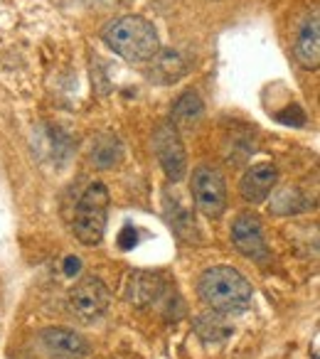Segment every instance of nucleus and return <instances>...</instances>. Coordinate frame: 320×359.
Returning <instances> with one entry per match:
<instances>
[{
  "label": "nucleus",
  "mask_w": 320,
  "mask_h": 359,
  "mask_svg": "<svg viewBox=\"0 0 320 359\" xmlns=\"http://www.w3.org/2000/svg\"><path fill=\"white\" fill-rule=\"evenodd\" d=\"M138 244V229L133 224H126L124 229L119 231V249L121 251H131Z\"/></svg>",
  "instance_id": "f3484780"
},
{
  "label": "nucleus",
  "mask_w": 320,
  "mask_h": 359,
  "mask_svg": "<svg viewBox=\"0 0 320 359\" xmlns=\"http://www.w3.org/2000/svg\"><path fill=\"white\" fill-rule=\"evenodd\" d=\"M166 290V280L160 273L153 271H133L126 276L124 283V298L128 300L133 308H148Z\"/></svg>",
  "instance_id": "1a4fd4ad"
},
{
  "label": "nucleus",
  "mask_w": 320,
  "mask_h": 359,
  "mask_svg": "<svg viewBox=\"0 0 320 359\" xmlns=\"http://www.w3.org/2000/svg\"><path fill=\"white\" fill-rule=\"evenodd\" d=\"M276 182H279V168L271 163H256L241 175L239 192L249 205H261L269 200Z\"/></svg>",
  "instance_id": "9d476101"
},
{
  "label": "nucleus",
  "mask_w": 320,
  "mask_h": 359,
  "mask_svg": "<svg viewBox=\"0 0 320 359\" xmlns=\"http://www.w3.org/2000/svg\"><path fill=\"white\" fill-rule=\"evenodd\" d=\"M89 160L96 170H116L124 160V143L116 133H101L91 143Z\"/></svg>",
  "instance_id": "4468645a"
},
{
  "label": "nucleus",
  "mask_w": 320,
  "mask_h": 359,
  "mask_svg": "<svg viewBox=\"0 0 320 359\" xmlns=\"http://www.w3.org/2000/svg\"><path fill=\"white\" fill-rule=\"evenodd\" d=\"M313 207V202L298 190V187H284L274 195L269 210L279 217H291V215H300V212H308Z\"/></svg>",
  "instance_id": "dca6fc26"
},
{
  "label": "nucleus",
  "mask_w": 320,
  "mask_h": 359,
  "mask_svg": "<svg viewBox=\"0 0 320 359\" xmlns=\"http://www.w3.org/2000/svg\"><path fill=\"white\" fill-rule=\"evenodd\" d=\"M192 200H195L197 210L207 217V219H220L227 210V185L225 177L217 168L212 165H200L192 170L190 180Z\"/></svg>",
  "instance_id": "20e7f679"
},
{
  "label": "nucleus",
  "mask_w": 320,
  "mask_h": 359,
  "mask_svg": "<svg viewBox=\"0 0 320 359\" xmlns=\"http://www.w3.org/2000/svg\"><path fill=\"white\" fill-rule=\"evenodd\" d=\"M40 342L52 359H84L89 354V342L69 327H45Z\"/></svg>",
  "instance_id": "6e6552de"
},
{
  "label": "nucleus",
  "mask_w": 320,
  "mask_h": 359,
  "mask_svg": "<svg viewBox=\"0 0 320 359\" xmlns=\"http://www.w3.org/2000/svg\"><path fill=\"white\" fill-rule=\"evenodd\" d=\"M101 40L106 42V47L114 55L124 57L126 62H133V65L150 62L160 50L158 30L143 15L114 18L101 30Z\"/></svg>",
  "instance_id": "f03ea898"
},
{
  "label": "nucleus",
  "mask_w": 320,
  "mask_h": 359,
  "mask_svg": "<svg viewBox=\"0 0 320 359\" xmlns=\"http://www.w3.org/2000/svg\"><path fill=\"white\" fill-rule=\"evenodd\" d=\"M187 69H190V65H187V60L182 57V52L178 50H158V55L150 60V67H148V79L153 81V84H175L178 79H182V76L187 74Z\"/></svg>",
  "instance_id": "f8f14e48"
},
{
  "label": "nucleus",
  "mask_w": 320,
  "mask_h": 359,
  "mask_svg": "<svg viewBox=\"0 0 320 359\" xmlns=\"http://www.w3.org/2000/svg\"><path fill=\"white\" fill-rule=\"evenodd\" d=\"M295 60L303 69H318L320 65V25H318V11L308 13L295 32L293 42Z\"/></svg>",
  "instance_id": "9b49d317"
},
{
  "label": "nucleus",
  "mask_w": 320,
  "mask_h": 359,
  "mask_svg": "<svg viewBox=\"0 0 320 359\" xmlns=\"http://www.w3.org/2000/svg\"><path fill=\"white\" fill-rule=\"evenodd\" d=\"M89 3L96 8H124L128 6L131 0H89Z\"/></svg>",
  "instance_id": "6ab92c4d"
},
{
  "label": "nucleus",
  "mask_w": 320,
  "mask_h": 359,
  "mask_svg": "<svg viewBox=\"0 0 320 359\" xmlns=\"http://www.w3.org/2000/svg\"><path fill=\"white\" fill-rule=\"evenodd\" d=\"M232 244H234L246 259L256 261V264H264L271 256V249L264 236V226H261L256 215L236 217L234 224H232Z\"/></svg>",
  "instance_id": "0eeeda50"
},
{
  "label": "nucleus",
  "mask_w": 320,
  "mask_h": 359,
  "mask_svg": "<svg viewBox=\"0 0 320 359\" xmlns=\"http://www.w3.org/2000/svg\"><path fill=\"white\" fill-rule=\"evenodd\" d=\"M197 295L210 310L222 315H236L251 308L254 288L232 266H212L202 271L197 280Z\"/></svg>",
  "instance_id": "f257e3e1"
},
{
  "label": "nucleus",
  "mask_w": 320,
  "mask_h": 359,
  "mask_svg": "<svg viewBox=\"0 0 320 359\" xmlns=\"http://www.w3.org/2000/svg\"><path fill=\"white\" fill-rule=\"evenodd\" d=\"M79 271H81L79 256H65V261H62V273H65L67 278H74V276H79Z\"/></svg>",
  "instance_id": "a211bd4d"
},
{
  "label": "nucleus",
  "mask_w": 320,
  "mask_h": 359,
  "mask_svg": "<svg viewBox=\"0 0 320 359\" xmlns=\"http://www.w3.org/2000/svg\"><path fill=\"white\" fill-rule=\"evenodd\" d=\"M202 116H205V104H202L200 94L187 89V91H182L175 104H173L171 123L175 126L178 130H192L200 126Z\"/></svg>",
  "instance_id": "ddd939ff"
},
{
  "label": "nucleus",
  "mask_w": 320,
  "mask_h": 359,
  "mask_svg": "<svg viewBox=\"0 0 320 359\" xmlns=\"http://www.w3.org/2000/svg\"><path fill=\"white\" fill-rule=\"evenodd\" d=\"M109 303H111V290L96 276H86V278H81L69 290V308L81 320L101 318L109 310Z\"/></svg>",
  "instance_id": "423d86ee"
},
{
  "label": "nucleus",
  "mask_w": 320,
  "mask_h": 359,
  "mask_svg": "<svg viewBox=\"0 0 320 359\" xmlns=\"http://www.w3.org/2000/svg\"><path fill=\"white\" fill-rule=\"evenodd\" d=\"M106 215H109V190L101 182H91L81 192L74 210L72 231H74L76 241L84 246L99 244L106 231Z\"/></svg>",
  "instance_id": "7ed1b4c3"
},
{
  "label": "nucleus",
  "mask_w": 320,
  "mask_h": 359,
  "mask_svg": "<svg viewBox=\"0 0 320 359\" xmlns=\"http://www.w3.org/2000/svg\"><path fill=\"white\" fill-rule=\"evenodd\" d=\"M192 330H195V334L205 344H220L232 337L234 325L227 323L222 313H215V310H212L210 315H200V318L192 323Z\"/></svg>",
  "instance_id": "2eb2a0df"
},
{
  "label": "nucleus",
  "mask_w": 320,
  "mask_h": 359,
  "mask_svg": "<svg viewBox=\"0 0 320 359\" xmlns=\"http://www.w3.org/2000/svg\"><path fill=\"white\" fill-rule=\"evenodd\" d=\"M153 150L155 158H158L160 168L166 172V177L171 182H180L187 172V155L185 145H182L180 130L168 121V123H160L153 130Z\"/></svg>",
  "instance_id": "39448f33"
}]
</instances>
